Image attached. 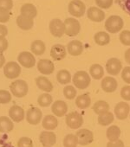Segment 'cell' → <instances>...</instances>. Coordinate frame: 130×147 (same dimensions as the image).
Listing matches in <instances>:
<instances>
[{
    "mask_svg": "<svg viewBox=\"0 0 130 147\" xmlns=\"http://www.w3.org/2000/svg\"><path fill=\"white\" fill-rule=\"evenodd\" d=\"M72 82L76 88L79 89H85L90 85L91 79L86 71H77L73 76Z\"/></svg>",
    "mask_w": 130,
    "mask_h": 147,
    "instance_id": "6da1fadb",
    "label": "cell"
},
{
    "mask_svg": "<svg viewBox=\"0 0 130 147\" xmlns=\"http://www.w3.org/2000/svg\"><path fill=\"white\" fill-rule=\"evenodd\" d=\"M124 26L123 20L121 17L113 15L110 16L105 22V29L110 33H117L120 32Z\"/></svg>",
    "mask_w": 130,
    "mask_h": 147,
    "instance_id": "7a4b0ae2",
    "label": "cell"
},
{
    "mask_svg": "<svg viewBox=\"0 0 130 147\" xmlns=\"http://www.w3.org/2000/svg\"><path fill=\"white\" fill-rule=\"evenodd\" d=\"M10 89H11L12 94L15 97L22 98L27 94L29 88H28V84L26 83L25 81L18 80V81H14L10 85Z\"/></svg>",
    "mask_w": 130,
    "mask_h": 147,
    "instance_id": "3957f363",
    "label": "cell"
},
{
    "mask_svg": "<svg viewBox=\"0 0 130 147\" xmlns=\"http://www.w3.org/2000/svg\"><path fill=\"white\" fill-rule=\"evenodd\" d=\"M65 25V34L69 36H77L81 30L80 23L75 18H66L64 21Z\"/></svg>",
    "mask_w": 130,
    "mask_h": 147,
    "instance_id": "277c9868",
    "label": "cell"
},
{
    "mask_svg": "<svg viewBox=\"0 0 130 147\" xmlns=\"http://www.w3.org/2000/svg\"><path fill=\"white\" fill-rule=\"evenodd\" d=\"M4 74L8 79H16L21 74V67L15 61H9L4 67Z\"/></svg>",
    "mask_w": 130,
    "mask_h": 147,
    "instance_id": "5b68a950",
    "label": "cell"
},
{
    "mask_svg": "<svg viewBox=\"0 0 130 147\" xmlns=\"http://www.w3.org/2000/svg\"><path fill=\"white\" fill-rule=\"evenodd\" d=\"M65 122H66V125L71 129H79L83 124V118L79 113L72 112L66 115Z\"/></svg>",
    "mask_w": 130,
    "mask_h": 147,
    "instance_id": "8992f818",
    "label": "cell"
},
{
    "mask_svg": "<svg viewBox=\"0 0 130 147\" xmlns=\"http://www.w3.org/2000/svg\"><path fill=\"white\" fill-rule=\"evenodd\" d=\"M86 11L85 5L81 0H72L69 4V12L75 18H81Z\"/></svg>",
    "mask_w": 130,
    "mask_h": 147,
    "instance_id": "52a82bcc",
    "label": "cell"
},
{
    "mask_svg": "<svg viewBox=\"0 0 130 147\" xmlns=\"http://www.w3.org/2000/svg\"><path fill=\"white\" fill-rule=\"evenodd\" d=\"M49 28L51 35L56 37H62L65 33L64 23H62L59 18H54L53 20H51Z\"/></svg>",
    "mask_w": 130,
    "mask_h": 147,
    "instance_id": "ba28073f",
    "label": "cell"
},
{
    "mask_svg": "<svg viewBox=\"0 0 130 147\" xmlns=\"http://www.w3.org/2000/svg\"><path fill=\"white\" fill-rule=\"evenodd\" d=\"M43 117L42 111L37 107H30L26 113V120L29 124L36 125L40 123Z\"/></svg>",
    "mask_w": 130,
    "mask_h": 147,
    "instance_id": "9c48e42d",
    "label": "cell"
},
{
    "mask_svg": "<svg viewBox=\"0 0 130 147\" xmlns=\"http://www.w3.org/2000/svg\"><path fill=\"white\" fill-rule=\"evenodd\" d=\"M18 60L23 67H27V68H30L34 67L36 64V59L33 54L27 52V51L21 52L18 56Z\"/></svg>",
    "mask_w": 130,
    "mask_h": 147,
    "instance_id": "30bf717a",
    "label": "cell"
},
{
    "mask_svg": "<svg viewBox=\"0 0 130 147\" xmlns=\"http://www.w3.org/2000/svg\"><path fill=\"white\" fill-rule=\"evenodd\" d=\"M122 69V63L117 58H110L106 63V70L111 76H117Z\"/></svg>",
    "mask_w": 130,
    "mask_h": 147,
    "instance_id": "8fae6325",
    "label": "cell"
},
{
    "mask_svg": "<svg viewBox=\"0 0 130 147\" xmlns=\"http://www.w3.org/2000/svg\"><path fill=\"white\" fill-rule=\"evenodd\" d=\"M130 112V106L124 101L119 102L116 104L114 107V114L116 115V118L120 120L126 119Z\"/></svg>",
    "mask_w": 130,
    "mask_h": 147,
    "instance_id": "7c38bea8",
    "label": "cell"
},
{
    "mask_svg": "<svg viewBox=\"0 0 130 147\" xmlns=\"http://www.w3.org/2000/svg\"><path fill=\"white\" fill-rule=\"evenodd\" d=\"M76 135L78 138V144L81 145H88L94 141V134L89 129H81Z\"/></svg>",
    "mask_w": 130,
    "mask_h": 147,
    "instance_id": "4fadbf2b",
    "label": "cell"
},
{
    "mask_svg": "<svg viewBox=\"0 0 130 147\" xmlns=\"http://www.w3.org/2000/svg\"><path fill=\"white\" fill-rule=\"evenodd\" d=\"M37 69L43 75H51L55 70L54 63L48 59H41L37 63Z\"/></svg>",
    "mask_w": 130,
    "mask_h": 147,
    "instance_id": "5bb4252c",
    "label": "cell"
},
{
    "mask_svg": "<svg viewBox=\"0 0 130 147\" xmlns=\"http://www.w3.org/2000/svg\"><path fill=\"white\" fill-rule=\"evenodd\" d=\"M51 111L54 113V115L57 117H62L66 115L68 112V105L65 101L56 100L51 107Z\"/></svg>",
    "mask_w": 130,
    "mask_h": 147,
    "instance_id": "9a60e30c",
    "label": "cell"
},
{
    "mask_svg": "<svg viewBox=\"0 0 130 147\" xmlns=\"http://www.w3.org/2000/svg\"><path fill=\"white\" fill-rule=\"evenodd\" d=\"M39 140L43 146H52L56 142V136L52 131H44L41 132L39 136Z\"/></svg>",
    "mask_w": 130,
    "mask_h": 147,
    "instance_id": "2e32d148",
    "label": "cell"
},
{
    "mask_svg": "<svg viewBox=\"0 0 130 147\" xmlns=\"http://www.w3.org/2000/svg\"><path fill=\"white\" fill-rule=\"evenodd\" d=\"M88 18L93 22L100 23L105 18V13L102 11V10L97 8V7H90L89 8L87 11Z\"/></svg>",
    "mask_w": 130,
    "mask_h": 147,
    "instance_id": "e0dca14e",
    "label": "cell"
},
{
    "mask_svg": "<svg viewBox=\"0 0 130 147\" xmlns=\"http://www.w3.org/2000/svg\"><path fill=\"white\" fill-rule=\"evenodd\" d=\"M67 55L66 48L61 44H56L52 46L50 50V55L55 61H61L65 58Z\"/></svg>",
    "mask_w": 130,
    "mask_h": 147,
    "instance_id": "ac0fdd59",
    "label": "cell"
},
{
    "mask_svg": "<svg viewBox=\"0 0 130 147\" xmlns=\"http://www.w3.org/2000/svg\"><path fill=\"white\" fill-rule=\"evenodd\" d=\"M17 24L21 30H29L32 29V27L34 25V20L32 18H30L28 16L21 14L17 18Z\"/></svg>",
    "mask_w": 130,
    "mask_h": 147,
    "instance_id": "d6986e66",
    "label": "cell"
},
{
    "mask_svg": "<svg viewBox=\"0 0 130 147\" xmlns=\"http://www.w3.org/2000/svg\"><path fill=\"white\" fill-rule=\"evenodd\" d=\"M102 88L106 93H114L118 86L117 81L113 77H105L102 81Z\"/></svg>",
    "mask_w": 130,
    "mask_h": 147,
    "instance_id": "ffe728a7",
    "label": "cell"
},
{
    "mask_svg": "<svg viewBox=\"0 0 130 147\" xmlns=\"http://www.w3.org/2000/svg\"><path fill=\"white\" fill-rule=\"evenodd\" d=\"M9 115L12 121L14 122H21L24 119V110L17 105L12 106L9 110Z\"/></svg>",
    "mask_w": 130,
    "mask_h": 147,
    "instance_id": "44dd1931",
    "label": "cell"
},
{
    "mask_svg": "<svg viewBox=\"0 0 130 147\" xmlns=\"http://www.w3.org/2000/svg\"><path fill=\"white\" fill-rule=\"evenodd\" d=\"M68 53L70 55L73 56H77L80 55L83 51V45L82 43V42L78 41V40H73L70 42L68 43Z\"/></svg>",
    "mask_w": 130,
    "mask_h": 147,
    "instance_id": "7402d4cb",
    "label": "cell"
},
{
    "mask_svg": "<svg viewBox=\"0 0 130 147\" xmlns=\"http://www.w3.org/2000/svg\"><path fill=\"white\" fill-rule=\"evenodd\" d=\"M36 83H37V86L39 88V89L46 93H49L53 90V85L51 82L44 76L37 77L36 79Z\"/></svg>",
    "mask_w": 130,
    "mask_h": 147,
    "instance_id": "603a6c76",
    "label": "cell"
},
{
    "mask_svg": "<svg viewBox=\"0 0 130 147\" xmlns=\"http://www.w3.org/2000/svg\"><path fill=\"white\" fill-rule=\"evenodd\" d=\"M14 124L12 119H10L6 116L0 117V132L7 133L13 130Z\"/></svg>",
    "mask_w": 130,
    "mask_h": 147,
    "instance_id": "cb8c5ba5",
    "label": "cell"
},
{
    "mask_svg": "<svg viewBox=\"0 0 130 147\" xmlns=\"http://www.w3.org/2000/svg\"><path fill=\"white\" fill-rule=\"evenodd\" d=\"M91 104V98L89 94H83L79 95L76 100V105L80 109H86Z\"/></svg>",
    "mask_w": 130,
    "mask_h": 147,
    "instance_id": "d4e9b609",
    "label": "cell"
},
{
    "mask_svg": "<svg viewBox=\"0 0 130 147\" xmlns=\"http://www.w3.org/2000/svg\"><path fill=\"white\" fill-rule=\"evenodd\" d=\"M43 127L47 130H54L58 125V121L54 115H47L42 122Z\"/></svg>",
    "mask_w": 130,
    "mask_h": 147,
    "instance_id": "484cf974",
    "label": "cell"
},
{
    "mask_svg": "<svg viewBox=\"0 0 130 147\" xmlns=\"http://www.w3.org/2000/svg\"><path fill=\"white\" fill-rule=\"evenodd\" d=\"M89 75L95 80H101L104 76V69L100 64H93L89 67Z\"/></svg>",
    "mask_w": 130,
    "mask_h": 147,
    "instance_id": "4316f807",
    "label": "cell"
},
{
    "mask_svg": "<svg viewBox=\"0 0 130 147\" xmlns=\"http://www.w3.org/2000/svg\"><path fill=\"white\" fill-rule=\"evenodd\" d=\"M94 40L96 44H98L100 46H105L109 43L110 36L107 32L99 31V32L95 33V35L94 36Z\"/></svg>",
    "mask_w": 130,
    "mask_h": 147,
    "instance_id": "83f0119b",
    "label": "cell"
},
{
    "mask_svg": "<svg viewBox=\"0 0 130 147\" xmlns=\"http://www.w3.org/2000/svg\"><path fill=\"white\" fill-rule=\"evenodd\" d=\"M56 80L62 85L68 84L71 82V75L68 70L62 69V70L58 71V73H57Z\"/></svg>",
    "mask_w": 130,
    "mask_h": 147,
    "instance_id": "f1b7e54d",
    "label": "cell"
},
{
    "mask_svg": "<svg viewBox=\"0 0 130 147\" xmlns=\"http://www.w3.org/2000/svg\"><path fill=\"white\" fill-rule=\"evenodd\" d=\"M92 108H93V111L97 115H100V114L105 113L107 112H109V105H108V103L107 101H104V100L96 101L94 104Z\"/></svg>",
    "mask_w": 130,
    "mask_h": 147,
    "instance_id": "f546056e",
    "label": "cell"
},
{
    "mask_svg": "<svg viewBox=\"0 0 130 147\" xmlns=\"http://www.w3.org/2000/svg\"><path fill=\"white\" fill-rule=\"evenodd\" d=\"M30 49H31L33 54H35L37 55H43L45 52L46 47H45V44H44V42L43 41H41V40H35L31 43Z\"/></svg>",
    "mask_w": 130,
    "mask_h": 147,
    "instance_id": "4dcf8cb0",
    "label": "cell"
},
{
    "mask_svg": "<svg viewBox=\"0 0 130 147\" xmlns=\"http://www.w3.org/2000/svg\"><path fill=\"white\" fill-rule=\"evenodd\" d=\"M106 135L109 141H115L121 136V129L117 125H111L107 130Z\"/></svg>",
    "mask_w": 130,
    "mask_h": 147,
    "instance_id": "1f68e13d",
    "label": "cell"
},
{
    "mask_svg": "<svg viewBox=\"0 0 130 147\" xmlns=\"http://www.w3.org/2000/svg\"><path fill=\"white\" fill-rule=\"evenodd\" d=\"M20 11H21V14H24L32 18H34L37 15V10L32 4H24L21 7Z\"/></svg>",
    "mask_w": 130,
    "mask_h": 147,
    "instance_id": "d6a6232c",
    "label": "cell"
},
{
    "mask_svg": "<svg viewBox=\"0 0 130 147\" xmlns=\"http://www.w3.org/2000/svg\"><path fill=\"white\" fill-rule=\"evenodd\" d=\"M114 114L110 112H107L98 116V123L102 126H107L110 125L114 121Z\"/></svg>",
    "mask_w": 130,
    "mask_h": 147,
    "instance_id": "836d02e7",
    "label": "cell"
},
{
    "mask_svg": "<svg viewBox=\"0 0 130 147\" xmlns=\"http://www.w3.org/2000/svg\"><path fill=\"white\" fill-rule=\"evenodd\" d=\"M78 144V138L75 134H68L63 138L64 147H77Z\"/></svg>",
    "mask_w": 130,
    "mask_h": 147,
    "instance_id": "e575fe53",
    "label": "cell"
},
{
    "mask_svg": "<svg viewBox=\"0 0 130 147\" xmlns=\"http://www.w3.org/2000/svg\"><path fill=\"white\" fill-rule=\"evenodd\" d=\"M53 101V99H52V96L49 94H42L38 99H37V103L40 107H49Z\"/></svg>",
    "mask_w": 130,
    "mask_h": 147,
    "instance_id": "d590c367",
    "label": "cell"
},
{
    "mask_svg": "<svg viewBox=\"0 0 130 147\" xmlns=\"http://www.w3.org/2000/svg\"><path fill=\"white\" fill-rule=\"evenodd\" d=\"M63 94L66 99L73 100L77 96V90L73 86L69 85V86H66L63 88Z\"/></svg>",
    "mask_w": 130,
    "mask_h": 147,
    "instance_id": "8d00e7d4",
    "label": "cell"
},
{
    "mask_svg": "<svg viewBox=\"0 0 130 147\" xmlns=\"http://www.w3.org/2000/svg\"><path fill=\"white\" fill-rule=\"evenodd\" d=\"M120 41L125 46H130V31L123 30L120 34Z\"/></svg>",
    "mask_w": 130,
    "mask_h": 147,
    "instance_id": "74e56055",
    "label": "cell"
},
{
    "mask_svg": "<svg viewBox=\"0 0 130 147\" xmlns=\"http://www.w3.org/2000/svg\"><path fill=\"white\" fill-rule=\"evenodd\" d=\"M12 100V94L6 90H0V103L7 104Z\"/></svg>",
    "mask_w": 130,
    "mask_h": 147,
    "instance_id": "f35d334b",
    "label": "cell"
},
{
    "mask_svg": "<svg viewBox=\"0 0 130 147\" xmlns=\"http://www.w3.org/2000/svg\"><path fill=\"white\" fill-rule=\"evenodd\" d=\"M18 147H33V142L28 137H22L18 141Z\"/></svg>",
    "mask_w": 130,
    "mask_h": 147,
    "instance_id": "ab89813d",
    "label": "cell"
},
{
    "mask_svg": "<svg viewBox=\"0 0 130 147\" xmlns=\"http://www.w3.org/2000/svg\"><path fill=\"white\" fill-rule=\"evenodd\" d=\"M116 3L130 16V0H116Z\"/></svg>",
    "mask_w": 130,
    "mask_h": 147,
    "instance_id": "60d3db41",
    "label": "cell"
},
{
    "mask_svg": "<svg viewBox=\"0 0 130 147\" xmlns=\"http://www.w3.org/2000/svg\"><path fill=\"white\" fill-rule=\"evenodd\" d=\"M97 6L102 9H108L113 5L114 0H95Z\"/></svg>",
    "mask_w": 130,
    "mask_h": 147,
    "instance_id": "b9f144b4",
    "label": "cell"
},
{
    "mask_svg": "<svg viewBox=\"0 0 130 147\" xmlns=\"http://www.w3.org/2000/svg\"><path fill=\"white\" fill-rule=\"evenodd\" d=\"M13 7L12 0H0V9L11 11Z\"/></svg>",
    "mask_w": 130,
    "mask_h": 147,
    "instance_id": "7bdbcfd3",
    "label": "cell"
},
{
    "mask_svg": "<svg viewBox=\"0 0 130 147\" xmlns=\"http://www.w3.org/2000/svg\"><path fill=\"white\" fill-rule=\"evenodd\" d=\"M121 78L126 83L130 84V67H125L122 69Z\"/></svg>",
    "mask_w": 130,
    "mask_h": 147,
    "instance_id": "ee69618b",
    "label": "cell"
},
{
    "mask_svg": "<svg viewBox=\"0 0 130 147\" xmlns=\"http://www.w3.org/2000/svg\"><path fill=\"white\" fill-rule=\"evenodd\" d=\"M11 12L10 11L0 9V23H7L10 20Z\"/></svg>",
    "mask_w": 130,
    "mask_h": 147,
    "instance_id": "f6af8a7d",
    "label": "cell"
},
{
    "mask_svg": "<svg viewBox=\"0 0 130 147\" xmlns=\"http://www.w3.org/2000/svg\"><path fill=\"white\" fill-rule=\"evenodd\" d=\"M121 96L124 100H130V86H124L121 88Z\"/></svg>",
    "mask_w": 130,
    "mask_h": 147,
    "instance_id": "bcb514c9",
    "label": "cell"
},
{
    "mask_svg": "<svg viewBox=\"0 0 130 147\" xmlns=\"http://www.w3.org/2000/svg\"><path fill=\"white\" fill-rule=\"evenodd\" d=\"M107 147H124V143L121 139H117L115 141H109L107 144Z\"/></svg>",
    "mask_w": 130,
    "mask_h": 147,
    "instance_id": "7dc6e473",
    "label": "cell"
},
{
    "mask_svg": "<svg viewBox=\"0 0 130 147\" xmlns=\"http://www.w3.org/2000/svg\"><path fill=\"white\" fill-rule=\"evenodd\" d=\"M8 48V41L5 37H0V53L5 52Z\"/></svg>",
    "mask_w": 130,
    "mask_h": 147,
    "instance_id": "c3c4849f",
    "label": "cell"
},
{
    "mask_svg": "<svg viewBox=\"0 0 130 147\" xmlns=\"http://www.w3.org/2000/svg\"><path fill=\"white\" fill-rule=\"evenodd\" d=\"M8 34V30L5 25L0 24V37H5Z\"/></svg>",
    "mask_w": 130,
    "mask_h": 147,
    "instance_id": "681fc988",
    "label": "cell"
},
{
    "mask_svg": "<svg viewBox=\"0 0 130 147\" xmlns=\"http://www.w3.org/2000/svg\"><path fill=\"white\" fill-rule=\"evenodd\" d=\"M124 57H125L126 62H127L128 64H130V49H128L125 52Z\"/></svg>",
    "mask_w": 130,
    "mask_h": 147,
    "instance_id": "f907efd6",
    "label": "cell"
},
{
    "mask_svg": "<svg viewBox=\"0 0 130 147\" xmlns=\"http://www.w3.org/2000/svg\"><path fill=\"white\" fill-rule=\"evenodd\" d=\"M5 62V56H4V55L2 53H0V68L4 66Z\"/></svg>",
    "mask_w": 130,
    "mask_h": 147,
    "instance_id": "816d5d0a",
    "label": "cell"
},
{
    "mask_svg": "<svg viewBox=\"0 0 130 147\" xmlns=\"http://www.w3.org/2000/svg\"><path fill=\"white\" fill-rule=\"evenodd\" d=\"M43 147H51V146H43Z\"/></svg>",
    "mask_w": 130,
    "mask_h": 147,
    "instance_id": "f5cc1de1",
    "label": "cell"
}]
</instances>
